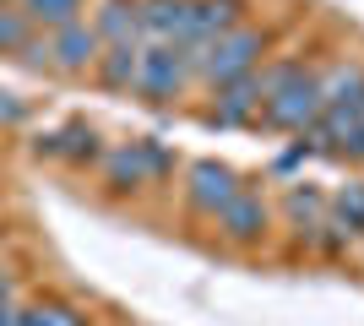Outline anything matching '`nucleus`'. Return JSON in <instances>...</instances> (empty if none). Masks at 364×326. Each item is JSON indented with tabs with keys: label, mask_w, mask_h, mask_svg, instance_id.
<instances>
[{
	"label": "nucleus",
	"mask_w": 364,
	"mask_h": 326,
	"mask_svg": "<svg viewBox=\"0 0 364 326\" xmlns=\"http://www.w3.org/2000/svg\"><path fill=\"white\" fill-rule=\"evenodd\" d=\"M267 44H272V33L245 22V28H234V33H223V38H213V44L196 49V77L213 82V87H228V82H240V77L256 71L261 55H267Z\"/></svg>",
	"instance_id": "f257e3e1"
},
{
	"label": "nucleus",
	"mask_w": 364,
	"mask_h": 326,
	"mask_svg": "<svg viewBox=\"0 0 364 326\" xmlns=\"http://www.w3.org/2000/svg\"><path fill=\"white\" fill-rule=\"evenodd\" d=\"M196 77V49L185 44H141V60H136V93H147L152 104H168L180 98Z\"/></svg>",
	"instance_id": "f03ea898"
},
{
	"label": "nucleus",
	"mask_w": 364,
	"mask_h": 326,
	"mask_svg": "<svg viewBox=\"0 0 364 326\" xmlns=\"http://www.w3.org/2000/svg\"><path fill=\"white\" fill-rule=\"evenodd\" d=\"M240 174L228 169V163H218V158H201V163H191L185 169V207L201 217H218L234 196H240Z\"/></svg>",
	"instance_id": "7ed1b4c3"
},
{
	"label": "nucleus",
	"mask_w": 364,
	"mask_h": 326,
	"mask_svg": "<svg viewBox=\"0 0 364 326\" xmlns=\"http://www.w3.org/2000/svg\"><path fill=\"white\" fill-rule=\"evenodd\" d=\"M321 109H326V98H321V82H316V71H310L299 87H289V93L272 98V104H261L256 120L267 125V131H294V136H304V131L321 120Z\"/></svg>",
	"instance_id": "20e7f679"
},
{
	"label": "nucleus",
	"mask_w": 364,
	"mask_h": 326,
	"mask_svg": "<svg viewBox=\"0 0 364 326\" xmlns=\"http://www.w3.org/2000/svg\"><path fill=\"white\" fill-rule=\"evenodd\" d=\"M213 223H218V234H223L228 245H256V239H267V229H272V207H267L261 190L245 185L240 196L213 217Z\"/></svg>",
	"instance_id": "39448f33"
},
{
	"label": "nucleus",
	"mask_w": 364,
	"mask_h": 326,
	"mask_svg": "<svg viewBox=\"0 0 364 326\" xmlns=\"http://www.w3.org/2000/svg\"><path fill=\"white\" fill-rule=\"evenodd\" d=\"M33 153L55 158V163H71V169H87V163L104 158V141H98V131H87V125H60V131H38V136H33Z\"/></svg>",
	"instance_id": "423d86ee"
},
{
	"label": "nucleus",
	"mask_w": 364,
	"mask_h": 326,
	"mask_svg": "<svg viewBox=\"0 0 364 326\" xmlns=\"http://www.w3.org/2000/svg\"><path fill=\"white\" fill-rule=\"evenodd\" d=\"M98 55H104V38L92 33V22H65V28L49 33V65L55 71H92L98 65Z\"/></svg>",
	"instance_id": "0eeeda50"
},
{
	"label": "nucleus",
	"mask_w": 364,
	"mask_h": 326,
	"mask_svg": "<svg viewBox=\"0 0 364 326\" xmlns=\"http://www.w3.org/2000/svg\"><path fill=\"white\" fill-rule=\"evenodd\" d=\"M245 11H250V0H191V33H185V44L201 49L223 38V33L245 28Z\"/></svg>",
	"instance_id": "6e6552de"
},
{
	"label": "nucleus",
	"mask_w": 364,
	"mask_h": 326,
	"mask_svg": "<svg viewBox=\"0 0 364 326\" xmlns=\"http://www.w3.org/2000/svg\"><path fill=\"white\" fill-rule=\"evenodd\" d=\"M98 180H104V190H114V196H136V190H147V185H152L136 141L104 147V158H98Z\"/></svg>",
	"instance_id": "1a4fd4ad"
},
{
	"label": "nucleus",
	"mask_w": 364,
	"mask_h": 326,
	"mask_svg": "<svg viewBox=\"0 0 364 326\" xmlns=\"http://www.w3.org/2000/svg\"><path fill=\"white\" fill-rule=\"evenodd\" d=\"M136 22H141V38H152V44H185V33H191V0H141Z\"/></svg>",
	"instance_id": "9d476101"
},
{
	"label": "nucleus",
	"mask_w": 364,
	"mask_h": 326,
	"mask_svg": "<svg viewBox=\"0 0 364 326\" xmlns=\"http://www.w3.org/2000/svg\"><path fill=\"white\" fill-rule=\"evenodd\" d=\"M316 82H321L326 109H353V114H359V104H364V65L359 60L326 65V71H316Z\"/></svg>",
	"instance_id": "9b49d317"
},
{
	"label": "nucleus",
	"mask_w": 364,
	"mask_h": 326,
	"mask_svg": "<svg viewBox=\"0 0 364 326\" xmlns=\"http://www.w3.org/2000/svg\"><path fill=\"white\" fill-rule=\"evenodd\" d=\"M256 114H261L256 77H240V82H228V87H218V104L207 109V120H213V125H250Z\"/></svg>",
	"instance_id": "f8f14e48"
},
{
	"label": "nucleus",
	"mask_w": 364,
	"mask_h": 326,
	"mask_svg": "<svg viewBox=\"0 0 364 326\" xmlns=\"http://www.w3.org/2000/svg\"><path fill=\"white\" fill-rule=\"evenodd\" d=\"M141 0H104L98 16H92V33L104 38V44H141Z\"/></svg>",
	"instance_id": "ddd939ff"
},
{
	"label": "nucleus",
	"mask_w": 364,
	"mask_h": 326,
	"mask_svg": "<svg viewBox=\"0 0 364 326\" xmlns=\"http://www.w3.org/2000/svg\"><path fill=\"white\" fill-rule=\"evenodd\" d=\"M250 77H256V93H261V104H272V98H283L289 87H299V82L310 77V65H304V55H277V60L256 65Z\"/></svg>",
	"instance_id": "4468645a"
},
{
	"label": "nucleus",
	"mask_w": 364,
	"mask_h": 326,
	"mask_svg": "<svg viewBox=\"0 0 364 326\" xmlns=\"http://www.w3.org/2000/svg\"><path fill=\"white\" fill-rule=\"evenodd\" d=\"M136 60H141V44H104V55H98V82L104 87H114V93H131L136 87Z\"/></svg>",
	"instance_id": "2eb2a0df"
},
{
	"label": "nucleus",
	"mask_w": 364,
	"mask_h": 326,
	"mask_svg": "<svg viewBox=\"0 0 364 326\" xmlns=\"http://www.w3.org/2000/svg\"><path fill=\"white\" fill-rule=\"evenodd\" d=\"M22 11H28V22L33 28H65V22H82V6L87 0H16Z\"/></svg>",
	"instance_id": "dca6fc26"
},
{
	"label": "nucleus",
	"mask_w": 364,
	"mask_h": 326,
	"mask_svg": "<svg viewBox=\"0 0 364 326\" xmlns=\"http://www.w3.org/2000/svg\"><path fill=\"white\" fill-rule=\"evenodd\" d=\"M22 326H87V315L65 299H38V305L22 310Z\"/></svg>",
	"instance_id": "f3484780"
},
{
	"label": "nucleus",
	"mask_w": 364,
	"mask_h": 326,
	"mask_svg": "<svg viewBox=\"0 0 364 326\" xmlns=\"http://www.w3.org/2000/svg\"><path fill=\"white\" fill-rule=\"evenodd\" d=\"M33 22H28V11L22 6H0V55H22V44L33 38Z\"/></svg>",
	"instance_id": "a211bd4d"
},
{
	"label": "nucleus",
	"mask_w": 364,
	"mask_h": 326,
	"mask_svg": "<svg viewBox=\"0 0 364 326\" xmlns=\"http://www.w3.org/2000/svg\"><path fill=\"white\" fill-rule=\"evenodd\" d=\"M289 217H294V229L310 234L321 223V196L316 190H289Z\"/></svg>",
	"instance_id": "6ab92c4d"
},
{
	"label": "nucleus",
	"mask_w": 364,
	"mask_h": 326,
	"mask_svg": "<svg viewBox=\"0 0 364 326\" xmlns=\"http://www.w3.org/2000/svg\"><path fill=\"white\" fill-rule=\"evenodd\" d=\"M136 147H141V163H147V180H152V185L174 174V153H168L164 141H136Z\"/></svg>",
	"instance_id": "aec40b11"
},
{
	"label": "nucleus",
	"mask_w": 364,
	"mask_h": 326,
	"mask_svg": "<svg viewBox=\"0 0 364 326\" xmlns=\"http://www.w3.org/2000/svg\"><path fill=\"white\" fill-rule=\"evenodd\" d=\"M22 120H28V109L16 104L11 93H0V125H22Z\"/></svg>",
	"instance_id": "412c9836"
},
{
	"label": "nucleus",
	"mask_w": 364,
	"mask_h": 326,
	"mask_svg": "<svg viewBox=\"0 0 364 326\" xmlns=\"http://www.w3.org/2000/svg\"><path fill=\"white\" fill-rule=\"evenodd\" d=\"M0 326H22V310H16V305H0Z\"/></svg>",
	"instance_id": "4be33fe9"
},
{
	"label": "nucleus",
	"mask_w": 364,
	"mask_h": 326,
	"mask_svg": "<svg viewBox=\"0 0 364 326\" xmlns=\"http://www.w3.org/2000/svg\"><path fill=\"white\" fill-rule=\"evenodd\" d=\"M0 305H11V278L0 272Z\"/></svg>",
	"instance_id": "5701e85b"
},
{
	"label": "nucleus",
	"mask_w": 364,
	"mask_h": 326,
	"mask_svg": "<svg viewBox=\"0 0 364 326\" xmlns=\"http://www.w3.org/2000/svg\"><path fill=\"white\" fill-rule=\"evenodd\" d=\"M359 125H364V104H359Z\"/></svg>",
	"instance_id": "b1692460"
},
{
	"label": "nucleus",
	"mask_w": 364,
	"mask_h": 326,
	"mask_svg": "<svg viewBox=\"0 0 364 326\" xmlns=\"http://www.w3.org/2000/svg\"><path fill=\"white\" fill-rule=\"evenodd\" d=\"M0 6H6V0H0Z\"/></svg>",
	"instance_id": "393cba45"
},
{
	"label": "nucleus",
	"mask_w": 364,
	"mask_h": 326,
	"mask_svg": "<svg viewBox=\"0 0 364 326\" xmlns=\"http://www.w3.org/2000/svg\"><path fill=\"white\" fill-rule=\"evenodd\" d=\"M6 6H11V0H6Z\"/></svg>",
	"instance_id": "a878e982"
}]
</instances>
